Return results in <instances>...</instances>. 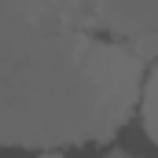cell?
Returning <instances> with one entry per match:
<instances>
[{
    "mask_svg": "<svg viewBox=\"0 0 158 158\" xmlns=\"http://www.w3.org/2000/svg\"><path fill=\"white\" fill-rule=\"evenodd\" d=\"M151 55L0 7V147H74L129 121Z\"/></svg>",
    "mask_w": 158,
    "mask_h": 158,
    "instance_id": "obj_1",
    "label": "cell"
},
{
    "mask_svg": "<svg viewBox=\"0 0 158 158\" xmlns=\"http://www.w3.org/2000/svg\"><path fill=\"white\" fill-rule=\"evenodd\" d=\"M4 11L81 33H110L140 52H155V0H0Z\"/></svg>",
    "mask_w": 158,
    "mask_h": 158,
    "instance_id": "obj_2",
    "label": "cell"
},
{
    "mask_svg": "<svg viewBox=\"0 0 158 158\" xmlns=\"http://www.w3.org/2000/svg\"><path fill=\"white\" fill-rule=\"evenodd\" d=\"M37 158H70V155H63V151H40Z\"/></svg>",
    "mask_w": 158,
    "mask_h": 158,
    "instance_id": "obj_3",
    "label": "cell"
}]
</instances>
